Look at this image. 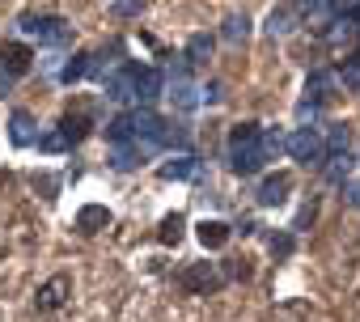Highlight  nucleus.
Masks as SVG:
<instances>
[{
    "label": "nucleus",
    "instance_id": "nucleus-1",
    "mask_svg": "<svg viewBox=\"0 0 360 322\" xmlns=\"http://www.w3.org/2000/svg\"><path fill=\"white\" fill-rule=\"evenodd\" d=\"M18 30L30 34V39H39L43 47H64L72 39V26L64 18H39V13H22L18 18Z\"/></svg>",
    "mask_w": 360,
    "mask_h": 322
},
{
    "label": "nucleus",
    "instance_id": "nucleus-2",
    "mask_svg": "<svg viewBox=\"0 0 360 322\" xmlns=\"http://www.w3.org/2000/svg\"><path fill=\"white\" fill-rule=\"evenodd\" d=\"M136 77H140V64H119V68H110V72L102 77L106 98H110V102H119V106L136 102Z\"/></svg>",
    "mask_w": 360,
    "mask_h": 322
},
{
    "label": "nucleus",
    "instance_id": "nucleus-3",
    "mask_svg": "<svg viewBox=\"0 0 360 322\" xmlns=\"http://www.w3.org/2000/svg\"><path fill=\"white\" fill-rule=\"evenodd\" d=\"M284 148H288V157L292 161H301V166H314V161H322V136L314 131V127H297L288 140H284Z\"/></svg>",
    "mask_w": 360,
    "mask_h": 322
},
{
    "label": "nucleus",
    "instance_id": "nucleus-4",
    "mask_svg": "<svg viewBox=\"0 0 360 322\" xmlns=\"http://www.w3.org/2000/svg\"><path fill=\"white\" fill-rule=\"evenodd\" d=\"M229 161H233V174H255V170H263V161H267L263 136H259L255 144H229Z\"/></svg>",
    "mask_w": 360,
    "mask_h": 322
},
{
    "label": "nucleus",
    "instance_id": "nucleus-5",
    "mask_svg": "<svg viewBox=\"0 0 360 322\" xmlns=\"http://www.w3.org/2000/svg\"><path fill=\"white\" fill-rule=\"evenodd\" d=\"M288 191H292V174H288V170L267 174V179L259 183V204H263V208H276V204L288 200Z\"/></svg>",
    "mask_w": 360,
    "mask_h": 322
},
{
    "label": "nucleus",
    "instance_id": "nucleus-6",
    "mask_svg": "<svg viewBox=\"0 0 360 322\" xmlns=\"http://www.w3.org/2000/svg\"><path fill=\"white\" fill-rule=\"evenodd\" d=\"M9 140H13L18 148L39 144V123H34L30 110H13V115H9Z\"/></svg>",
    "mask_w": 360,
    "mask_h": 322
},
{
    "label": "nucleus",
    "instance_id": "nucleus-7",
    "mask_svg": "<svg viewBox=\"0 0 360 322\" xmlns=\"http://www.w3.org/2000/svg\"><path fill=\"white\" fill-rule=\"evenodd\" d=\"M161 89H165V77L157 68H140V77H136V102L140 106H153L161 98Z\"/></svg>",
    "mask_w": 360,
    "mask_h": 322
},
{
    "label": "nucleus",
    "instance_id": "nucleus-8",
    "mask_svg": "<svg viewBox=\"0 0 360 322\" xmlns=\"http://www.w3.org/2000/svg\"><path fill=\"white\" fill-rule=\"evenodd\" d=\"M30 47H22V43H9L5 51H0V68H5L9 77H22V72H30Z\"/></svg>",
    "mask_w": 360,
    "mask_h": 322
},
{
    "label": "nucleus",
    "instance_id": "nucleus-9",
    "mask_svg": "<svg viewBox=\"0 0 360 322\" xmlns=\"http://www.w3.org/2000/svg\"><path fill=\"white\" fill-rule=\"evenodd\" d=\"M157 174H161L165 183H187V179L200 174V161H195V157H174V161H165Z\"/></svg>",
    "mask_w": 360,
    "mask_h": 322
},
{
    "label": "nucleus",
    "instance_id": "nucleus-10",
    "mask_svg": "<svg viewBox=\"0 0 360 322\" xmlns=\"http://www.w3.org/2000/svg\"><path fill=\"white\" fill-rule=\"evenodd\" d=\"M165 94H169V102H174L178 110H195V106H200V89H195L187 77H174Z\"/></svg>",
    "mask_w": 360,
    "mask_h": 322
},
{
    "label": "nucleus",
    "instance_id": "nucleus-11",
    "mask_svg": "<svg viewBox=\"0 0 360 322\" xmlns=\"http://www.w3.org/2000/svg\"><path fill=\"white\" fill-rule=\"evenodd\" d=\"M106 225H110V208H102V204H85L77 212V229L81 233H102Z\"/></svg>",
    "mask_w": 360,
    "mask_h": 322
},
{
    "label": "nucleus",
    "instance_id": "nucleus-12",
    "mask_svg": "<svg viewBox=\"0 0 360 322\" xmlns=\"http://www.w3.org/2000/svg\"><path fill=\"white\" fill-rule=\"evenodd\" d=\"M330 89H335V77L330 72H309L305 77V102L309 106H322L330 98Z\"/></svg>",
    "mask_w": 360,
    "mask_h": 322
},
{
    "label": "nucleus",
    "instance_id": "nucleus-13",
    "mask_svg": "<svg viewBox=\"0 0 360 322\" xmlns=\"http://www.w3.org/2000/svg\"><path fill=\"white\" fill-rule=\"evenodd\" d=\"M301 9H305L309 26H330V18L339 13V0H301Z\"/></svg>",
    "mask_w": 360,
    "mask_h": 322
},
{
    "label": "nucleus",
    "instance_id": "nucleus-14",
    "mask_svg": "<svg viewBox=\"0 0 360 322\" xmlns=\"http://www.w3.org/2000/svg\"><path fill=\"white\" fill-rule=\"evenodd\" d=\"M64 292H68V276H56V280H47V284L39 288V309H56V305L64 301Z\"/></svg>",
    "mask_w": 360,
    "mask_h": 322
},
{
    "label": "nucleus",
    "instance_id": "nucleus-15",
    "mask_svg": "<svg viewBox=\"0 0 360 322\" xmlns=\"http://www.w3.org/2000/svg\"><path fill=\"white\" fill-rule=\"evenodd\" d=\"M326 39H330V43H352V39H356V18H352V13H335Z\"/></svg>",
    "mask_w": 360,
    "mask_h": 322
},
{
    "label": "nucleus",
    "instance_id": "nucleus-16",
    "mask_svg": "<svg viewBox=\"0 0 360 322\" xmlns=\"http://www.w3.org/2000/svg\"><path fill=\"white\" fill-rule=\"evenodd\" d=\"M212 60V34H191L187 39V64H208Z\"/></svg>",
    "mask_w": 360,
    "mask_h": 322
},
{
    "label": "nucleus",
    "instance_id": "nucleus-17",
    "mask_svg": "<svg viewBox=\"0 0 360 322\" xmlns=\"http://www.w3.org/2000/svg\"><path fill=\"white\" fill-rule=\"evenodd\" d=\"M200 242H204L208 250L225 246V242H229V225H225V221H204V225H200Z\"/></svg>",
    "mask_w": 360,
    "mask_h": 322
},
{
    "label": "nucleus",
    "instance_id": "nucleus-18",
    "mask_svg": "<svg viewBox=\"0 0 360 322\" xmlns=\"http://www.w3.org/2000/svg\"><path fill=\"white\" fill-rule=\"evenodd\" d=\"M136 161H140L136 144H110V166L115 170H136Z\"/></svg>",
    "mask_w": 360,
    "mask_h": 322
},
{
    "label": "nucleus",
    "instance_id": "nucleus-19",
    "mask_svg": "<svg viewBox=\"0 0 360 322\" xmlns=\"http://www.w3.org/2000/svg\"><path fill=\"white\" fill-rule=\"evenodd\" d=\"M106 140H110V144H136V131H131V119H127V115H119V119H110V123H106Z\"/></svg>",
    "mask_w": 360,
    "mask_h": 322
},
{
    "label": "nucleus",
    "instance_id": "nucleus-20",
    "mask_svg": "<svg viewBox=\"0 0 360 322\" xmlns=\"http://www.w3.org/2000/svg\"><path fill=\"white\" fill-rule=\"evenodd\" d=\"M271 39H284L288 30H292V9H271L267 13V26H263Z\"/></svg>",
    "mask_w": 360,
    "mask_h": 322
},
{
    "label": "nucleus",
    "instance_id": "nucleus-21",
    "mask_svg": "<svg viewBox=\"0 0 360 322\" xmlns=\"http://www.w3.org/2000/svg\"><path fill=\"white\" fill-rule=\"evenodd\" d=\"M89 77V56H72L64 68H60V81L64 85H72V81H85Z\"/></svg>",
    "mask_w": 360,
    "mask_h": 322
},
{
    "label": "nucleus",
    "instance_id": "nucleus-22",
    "mask_svg": "<svg viewBox=\"0 0 360 322\" xmlns=\"http://www.w3.org/2000/svg\"><path fill=\"white\" fill-rule=\"evenodd\" d=\"M183 229H187V221H183V217H178V212H174V217H165V221H161V229H157V242H165V246H174L178 238H183Z\"/></svg>",
    "mask_w": 360,
    "mask_h": 322
},
{
    "label": "nucleus",
    "instance_id": "nucleus-23",
    "mask_svg": "<svg viewBox=\"0 0 360 322\" xmlns=\"http://www.w3.org/2000/svg\"><path fill=\"white\" fill-rule=\"evenodd\" d=\"M221 34H225L229 43H242V39L250 34V22H246V13H229V18H225V30H221Z\"/></svg>",
    "mask_w": 360,
    "mask_h": 322
},
{
    "label": "nucleus",
    "instance_id": "nucleus-24",
    "mask_svg": "<svg viewBox=\"0 0 360 322\" xmlns=\"http://www.w3.org/2000/svg\"><path fill=\"white\" fill-rule=\"evenodd\" d=\"M183 284H187V288H217V271H212V267L204 263V267L187 271V276H183Z\"/></svg>",
    "mask_w": 360,
    "mask_h": 322
},
{
    "label": "nucleus",
    "instance_id": "nucleus-25",
    "mask_svg": "<svg viewBox=\"0 0 360 322\" xmlns=\"http://www.w3.org/2000/svg\"><path fill=\"white\" fill-rule=\"evenodd\" d=\"M352 161H356V157H347V153H330V166H326L330 183H343V179H347V170H352Z\"/></svg>",
    "mask_w": 360,
    "mask_h": 322
},
{
    "label": "nucleus",
    "instance_id": "nucleus-26",
    "mask_svg": "<svg viewBox=\"0 0 360 322\" xmlns=\"http://www.w3.org/2000/svg\"><path fill=\"white\" fill-rule=\"evenodd\" d=\"M259 136H263V127H259V123H238V127L229 131V144H255Z\"/></svg>",
    "mask_w": 360,
    "mask_h": 322
},
{
    "label": "nucleus",
    "instance_id": "nucleus-27",
    "mask_svg": "<svg viewBox=\"0 0 360 322\" xmlns=\"http://www.w3.org/2000/svg\"><path fill=\"white\" fill-rule=\"evenodd\" d=\"M339 81H343L347 89H356V94H360V56L343 64V72H339Z\"/></svg>",
    "mask_w": 360,
    "mask_h": 322
},
{
    "label": "nucleus",
    "instance_id": "nucleus-28",
    "mask_svg": "<svg viewBox=\"0 0 360 322\" xmlns=\"http://www.w3.org/2000/svg\"><path fill=\"white\" fill-rule=\"evenodd\" d=\"M60 131H64V140H68V144H77V140L85 136V119H72V115H68V119L60 123Z\"/></svg>",
    "mask_w": 360,
    "mask_h": 322
},
{
    "label": "nucleus",
    "instance_id": "nucleus-29",
    "mask_svg": "<svg viewBox=\"0 0 360 322\" xmlns=\"http://www.w3.org/2000/svg\"><path fill=\"white\" fill-rule=\"evenodd\" d=\"M39 148L43 153H64L68 140H64V131H47V136H39Z\"/></svg>",
    "mask_w": 360,
    "mask_h": 322
},
{
    "label": "nucleus",
    "instance_id": "nucleus-30",
    "mask_svg": "<svg viewBox=\"0 0 360 322\" xmlns=\"http://www.w3.org/2000/svg\"><path fill=\"white\" fill-rule=\"evenodd\" d=\"M326 144H330V153H343L347 148V127H330L326 131Z\"/></svg>",
    "mask_w": 360,
    "mask_h": 322
},
{
    "label": "nucleus",
    "instance_id": "nucleus-31",
    "mask_svg": "<svg viewBox=\"0 0 360 322\" xmlns=\"http://www.w3.org/2000/svg\"><path fill=\"white\" fill-rule=\"evenodd\" d=\"M280 148H284V136H280V131H263V153H267V161H271Z\"/></svg>",
    "mask_w": 360,
    "mask_h": 322
},
{
    "label": "nucleus",
    "instance_id": "nucleus-32",
    "mask_svg": "<svg viewBox=\"0 0 360 322\" xmlns=\"http://www.w3.org/2000/svg\"><path fill=\"white\" fill-rule=\"evenodd\" d=\"M267 246H271V255H276V259H284V255L292 250V238H284V233H280V238H271Z\"/></svg>",
    "mask_w": 360,
    "mask_h": 322
},
{
    "label": "nucleus",
    "instance_id": "nucleus-33",
    "mask_svg": "<svg viewBox=\"0 0 360 322\" xmlns=\"http://www.w3.org/2000/svg\"><path fill=\"white\" fill-rule=\"evenodd\" d=\"M217 98H221V85H217V81H212L208 89H200V102H217Z\"/></svg>",
    "mask_w": 360,
    "mask_h": 322
},
{
    "label": "nucleus",
    "instance_id": "nucleus-34",
    "mask_svg": "<svg viewBox=\"0 0 360 322\" xmlns=\"http://www.w3.org/2000/svg\"><path fill=\"white\" fill-rule=\"evenodd\" d=\"M13 81H18V77H9V72H5V68H0V98H5V94H9V89H13Z\"/></svg>",
    "mask_w": 360,
    "mask_h": 322
},
{
    "label": "nucleus",
    "instance_id": "nucleus-35",
    "mask_svg": "<svg viewBox=\"0 0 360 322\" xmlns=\"http://www.w3.org/2000/svg\"><path fill=\"white\" fill-rule=\"evenodd\" d=\"M119 13H140V0H119Z\"/></svg>",
    "mask_w": 360,
    "mask_h": 322
},
{
    "label": "nucleus",
    "instance_id": "nucleus-36",
    "mask_svg": "<svg viewBox=\"0 0 360 322\" xmlns=\"http://www.w3.org/2000/svg\"><path fill=\"white\" fill-rule=\"evenodd\" d=\"M347 200H352V204L360 208V183H347Z\"/></svg>",
    "mask_w": 360,
    "mask_h": 322
}]
</instances>
